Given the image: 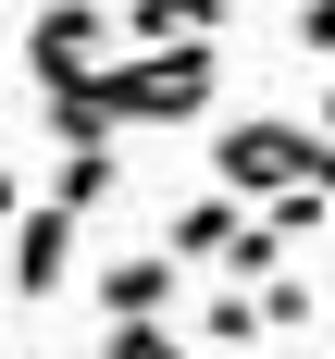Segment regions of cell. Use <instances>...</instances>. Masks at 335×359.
<instances>
[{
	"label": "cell",
	"instance_id": "cell-1",
	"mask_svg": "<svg viewBox=\"0 0 335 359\" xmlns=\"http://www.w3.org/2000/svg\"><path fill=\"white\" fill-rule=\"evenodd\" d=\"M74 87H87L124 137H149V124H199V111L223 100V37H112L100 74H74Z\"/></svg>",
	"mask_w": 335,
	"mask_h": 359
},
{
	"label": "cell",
	"instance_id": "cell-11",
	"mask_svg": "<svg viewBox=\"0 0 335 359\" xmlns=\"http://www.w3.org/2000/svg\"><path fill=\"white\" fill-rule=\"evenodd\" d=\"M13 211H25V174H13V161H0V223H13Z\"/></svg>",
	"mask_w": 335,
	"mask_h": 359
},
{
	"label": "cell",
	"instance_id": "cell-13",
	"mask_svg": "<svg viewBox=\"0 0 335 359\" xmlns=\"http://www.w3.org/2000/svg\"><path fill=\"white\" fill-rule=\"evenodd\" d=\"M323 124H335V74H323Z\"/></svg>",
	"mask_w": 335,
	"mask_h": 359
},
{
	"label": "cell",
	"instance_id": "cell-6",
	"mask_svg": "<svg viewBox=\"0 0 335 359\" xmlns=\"http://www.w3.org/2000/svg\"><path fill=\"white\" fill-rule=\"evenodd\" d=\"M236 223H249V198H236V186H211V198H186V211L162 223V248H174V260H223V236H236Z\"/></svg>",
	"mask_w": 335,
	"mask_h": 359
},
{
	"label": "cell",
	"instance_id": "cell-8",
	"mask_svg": "<svg viewBox=\"0 0 335 359\" xmlns=\"http://www.w3.org/2000/svg\"><path fill=\"white\" fill-rule=\"evenodd\" d=\"M223 13H236V0H124L112 25L124 37H223Z\"/></svg>",
	"mask_w": 335,
	"mask_h": 359
},
{
	"label": "cell",
	"instance_id": "cell-4",
	"mask_svg": "<svg viewBox=\"0 0 335 359\" xmlns=\"http://www.w3.org/2000/svg\"><path fill=\"white\" fill-rule=\"evenodd\" d=\"M74 223L87 211H63V198H25L13 211V310H50L74 285Z\"/></svg>",
	"mask_w": 335,
	"mask_h": 359
},
{
	"label": "cell",
	"instance_id": "cell-12",
	"mask_svg": "<svg viewBox=\"0 0 335 359\" xmlns=\"http://www.w3.org/2000/svg\"><path fill=\"white\" fill-rule=\"evenodd\" d=\"M0 323H13V273H0Z\"/></svg>",
	"mask_w": 335,
	"mask_h": 359
},
{
	"label": "cell",
	"instance_id": "cell-3",
	"mask_svg": "<svg viewBox=\"0 0 335 359\" xmlns=\"http://www.w3.org/2000/svg\"><path fill=\"white\" fill-rule=\"evenodd\" d=\"M112 13L100 0H37V25H25V74L37 87H74V74H100V50H112Z\"/></svg>",
	"mask_w": 335,
	"mask_h": 359
},
{
	"label": "cell",
	"instance_id": "cell-5",
	"mask_svg": "<svg viewBox=\"0 0 335 359\" xmlns=\"http://www.w3.org/2000/svg\"><path fill=\"white\" fill-rule=\"evenodd\" d=\"M174 285H186L174 248H124V260L100 273V323H112V310H174Z\"/></svg>",
	"mask_w": 335,
	"mask_h": 359
},
{
	"label": "cell",
	"instance_id": "cell-2",
	"mask_svg": "<svg viewBox=\"0 0 335 359\" xmlns=\"http://www.w3.org/2000/svg\"><path fill=\"white\" fill-rule=\"evenodd\" d=\"M211 174L236 186V198H273V186H298V174H310V124H286V111L223 124V137H211Z\"/></svg>",
	"mask_w": 335,
	"mask_h": 359
},
{
	"label": "cell",
	"instance_id": "cell-9",
	"mask_svg": "<svg viewBox=\"0 0 335 359\" xmlns=\"http://www.w3.org/2000/svg\"><path fill=\"white\" fill-rule=\"evenodd\" d=\"M186 347H261V297L236 285V273H223V297L199 310V323H186Z\"/></svg>",
	"mask_w": 335,
	"mask_h": 359
},
{
	"label": "cell",
	"instance_id": "cell-10",
	"mask_svg": "<svg viewBox=\"0 0 335 359\" xmlns=\"http://www.w3.org/2000/svg\"><path fill=\"white\" fill-rule=\"evenodd\" d=\"M261 334H310V323H323V297H310V285H298V273H261Z\"/></svg>",
	"mask_w": 335,
	"mask_h": 359
},
{
	"label": "cell",
	"instance_id": "cell-7",
	"mask_svg": "<svg viewBox=\"0 0 335 359\" xmlns=\"http://www.w3.org/2000/svg\"><path fill=\"white\" fill-rule=\"evenodd\" d=\"M112 186H124V161H112V137H74L63 161H50V198H63V211H100Z\"/></svg>",
	"mask_w": 335,
	"mask_h": 359
}]
</instances>
